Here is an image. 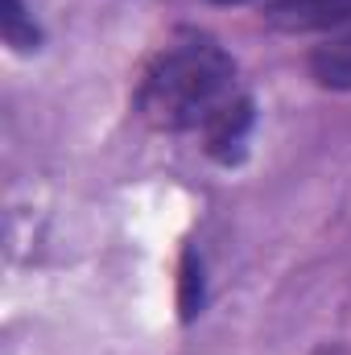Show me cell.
Masks as SVG:
<instances>
[{"mask_svg": "<svg viewBox=\"0 0 351 355\" xmlns=\"http://www.w3.org/2000/svg\"><path fill=\"white\" fill-rule=\"evenodd\" d=\"M198 306H203V268L194 261V252H186V261H182V318H194Z\"/></svg>", "mask_w": 351, "mask_h": 355, "instance_id": "5b68a950", "label": "cell"}, {"mask_svg": "<svg viewBox=\"0 0 351 355\" xmlns=\"http://www.w3.org/2000/svg\"><path fill=\"white\" fill-rule=\"evenodd\" d=\"M248 95L236 83L232 54L198 29L174 33L141 75L137 112L162 132H211Z\"/></svg>", "mask_w": 351, "mask_h": 355, "instance_id": "6da1fadb", "label": "cell"}, {"mask_svg": "<svg viewBox=\"0 0 351 355\" xmlns=\"http://www.w3.org/2000/svg\"><path fill=\"white\" fill-rule=\"evenodd\" d=\"M264 21L285 33H314L351 21V0H261Z\"/></svg>", "mask_w": 351, "mask_h": 355, "instance_id": "7a4b0ae2", "label": "cell"}, {"mask_svg": "<svg viewBox=\"0 0 351 355\" xmlns=\"http://www.w3.org/2000/svg\"><path fill=\"white\" fill-rule=\"evenodd\" d=\"M0 33L12 50H37L42 46V29L33 25L25 0H4L0 4Z\"/></svg>", "mask_w": 351, "mask_h": 355, "instance_id": "277c9868", "label": "cell"}, {"mask_svg": "<svg viewBox=\"0 0 351 355\" xmlns=\"http://www.w3.org/2000/svg\"><path fill=\"white\" fill-rule=\"evenodd\" d=\"M219 4H244V0H219Z\"/></svg>", "mask_w": 351, "mask_h": 355, "instance_id": "8992f818", "label": "cell"}, {"mask_svg": "<svg viewBox=\"0 0 351 355\" xmlns=\"http://www.w3.org/2000/svg\"><path fill=\"white\" fill-rule=\"evenodd\" d=\"M310 75L331 91H351V29L310 54Z\"/></svg>", "mask_w": 351, "mask_h": 355, "instance_id": "3957f363", "label": "cell"}]
</instances>
